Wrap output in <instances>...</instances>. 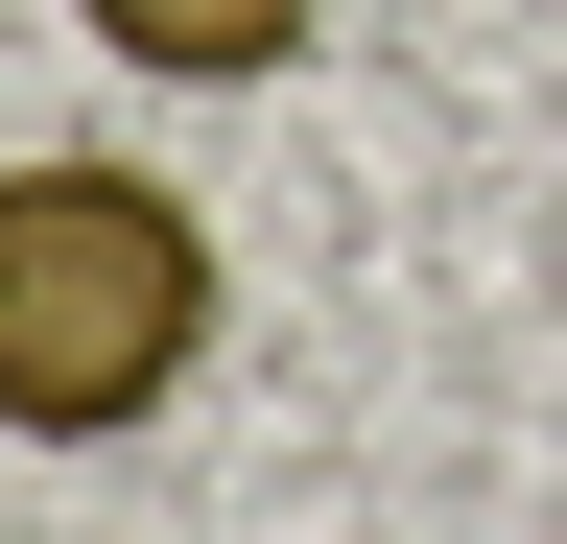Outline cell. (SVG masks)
Here are the masks:
<instances>
[{
  "instance_id": "obj_1",
  "label": "cell",
  "mask_w": 567,
  "mask_h": 544,
  "mask_svg": "<svg viewBox=\"0 0 567 544\" xmlns=\"http://www.w3.org/2000/svg\"><path fill=\"white\" fill-rule=\"evenodd\" d=\"M189 356H213L189 189L166 166H95V143L0 166V427L24 450H118V427L189 402Z\"/></svg>"
},
{
  "instance_id": "obj_2",
  "label": "cell",
  "mask_w": 567,
  "mask_h": 544,
  "mask_svg": "<svg viewBox=\"0 0 567 544\" xmlns=\"http://www.w3.org/2000/svg\"><path fill=\"white\" fill-rule=\"evenodd\" d=\"M71 24H95L142 95H260V72H308L331 0H71Z\"/></svg>"
}]
</instances>
